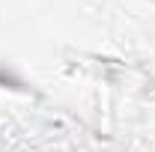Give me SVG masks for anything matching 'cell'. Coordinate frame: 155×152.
Segmentation results:
<instances>
[{"label": "cell", "mask_w": 155, "mask_h": 152, "mask_svg": "<svg viewBox=\"0 0 155 152\" xmlns=\"http://www.w3.org/2000/svg\"><path fill=\"white\" fill-rule=\"evenodd\" d=\"M0 87H6V90H27V84L6 66H0Z\"/></svg>", "instance_id": "1"}]
</instances>
